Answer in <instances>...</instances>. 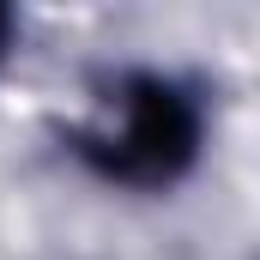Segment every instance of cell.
<instances>
[{"label":"cell","instance_id":"1","mask_svg":"<svg viewBox=\"0 0 260 260\" xmlns=\"http://www.w3.org/2000/svg\"><path fill=\"white\" fill-rule=\"evenodd\" d=\"M79 151L103 170V176H127V182H164L188 164L194 151V109L164 85V79H139L121 85L115 109L91 133H79Z\"/></svg>","mask_w":260,"mask_h":260},{"label":"cell","instance_id":"2","mask_svg":"<svg viewBox=\"0 0 260 260\" xmlns=\"http://www.w3.org/2000/svg\"><path fill=\"white\" fill-rule=\"evenodd\" d=\"M0 43H6V12H0Z\"/></svg>","mask_w":260,"mask_h":260}]
</instances>
